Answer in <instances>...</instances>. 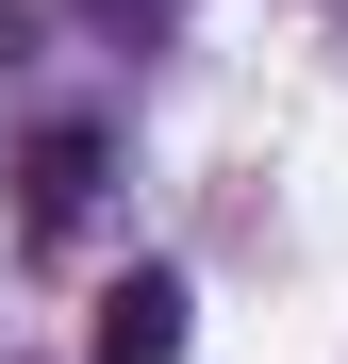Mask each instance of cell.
<instances>
[{"mask_svg":"<svg viewBox=\"0 0 348 364\" xmlns=\"http://www.w3.org/2000/svg\"><path fill=\"white\" fill-rule=\"evenodd\" d=\"M83 364H183V282L133 265V282L100 298V348H83Z\"/></svg>","mask_w":348,"mask_h":364,"instance_id":"6da1fadb","label":"cell"},{"mask_svg":"<svg viewBox=\"0 0 348 364\" xmlns=\"http://www.w3.org/2000/svg\"><path fill=\"white\" fill-rule=\"evenodd\" d=\"M17 199H33V232H67V215L100 199V133H83V116H67V133H33V182H17Z\"/></svg>","mask_w":348,"mask_h":364,"instance_id":"7a4b0ae2","label":"cell"}]
</instances>
